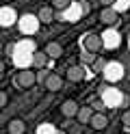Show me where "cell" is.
Listing matches in <instances>:
<instances>
[{
    "mask_svg": "<svg viewBox=\"0 0 130 134\" xmlns=\"http://www.w3.org/2000/svg\"><path fill=\"white\" fill-rule=\"evenodd\" d=\"M43 87H46L50 93H56V91H61V87H63V78H61L59 74L50 71L48 78H46V82H43Z\"/></svg>",
    "mask_w": 130,
    "mask_h": 134,
    "instance_id": "obj_6",
    "label": "cell"
},
{
    "mask_svg": "<svg viewBox=\"0 0 130 134\" xmlns=\"http://www.w3.org/2000/svg\"><path fill=\"white\" fill-rule=\"evenodd\" d=\"M106 67H108V61H106V58H93V63H91V69H93L95 74H102Z\"/></svg>",
    "mask_w": 130,
    "mask_h": 134,
    "instance_id": "obj_13",
    "label": "cell"
},
{
    "mask_svg": "<svg viewBox=\"0 0 130 134\" xmlns=\"http://www.w3.org/2000/svg\"><path fill=\"white\" fill-rule=\"evenodd\" d=\"M82 43H85V50H87L89 54H98L100 50L104 48V41H102V37H100V35H95V32H89V35H85Z\"/></svg>",
    "mask_w": 130,
    "mask_h": 134,
    "instance_id": "obj_2",
    "label": "cell"
},
{
    "mask_svg": "<svg viewBox=\"0 0 130 134\" xmlns=\"http://www.w3.org/2000/svg\"><path fill=\"white\" fill-rule=\"evenodd\" d=\"M61 115L65 117V119H76V115H78V110H80V106H78L74 99H65L63 104H61Z\"/></svg>",
    "mask_w": 130,
    "mask_h": 134,
    "instance_id": "obj_4",
    "label": "cell"
},
{
    "mask_svg": "<svg viewBox=\"0 0 130 134\" xmlns=\"http://www.w3.org/2000/svg\"><path fill=\"white\" fill-rule=\"evenodd\" d=\"M65 78H67L69 82H74V85L82 82V80H85V67H82V65H72V67H67Z\"/></svg>",
    "mask_w": 130,
    "mask_h": 134,
    "instance_id": "obj_5",
    "label": "cell"
},
{
    "mask_svg": "<svg viewBox=\"0 0 130 134\" xmlns=\"http://www.w3.org/2000/svg\"><path fill=\"white\" fill-rule=\"evenodd\" d=\"M93 134H104V132H100V130H95V132H93Z\"/></svg>",
    "mask_w": 130,
    "mask_h": 134,
    "instance_id": "obj_20",
    "label": "cell"
},
{
    "mask_svg": "<svg viewBox=\"0 0 130 134\" xmlns=\"http://www.w3.org/2000/svg\"><path fill=\"white\" fill-rule=\"evenodd\" d=\"M13 82H15L17 89L28 91V89H33L35 85H37V71H35V69H20V71L15 74Z\"/></svg>",
    "mask_w": 130,
    "mask_h": 134,
    "instance_id": "obj_1",
    "label": "cell"
},
{
    "mask_svg": "<svg viewBox=\"0 0 130 134\" xmlns=\"http://www.w3.org/2000/svg\"><path fill=\"white\" fill-rule=\"evenodd\" d=\"M100 22L104 24V26H115L117 24V20H119V15H117V11L113 9V7H102V11H100Z\"/></svg>",
    "mask_w": 130,
    "mask_h": 134,
    "instance_id": "obj_3",
    "label": "cell"
},
{
    "mask_svg": "<svg viewBox=\"0 0 130 134\" xmlns=\"http://www.w3.org/2000/svg\"><path fill=\"white\" fill-rule=\"evenodd\" d=\"M0 71H4V58H0Z\"/></svg>",
    "mask_w": 130,
    "mask_h": 134,
    "instance_id": "obj_19",
    "label": "cell"
},
{
    "mask_svg": "<svg viewBox=\"0 0 130 134\" xmlns=\"http://www.w3.org/2000/svg\"><path fill=\"white\" fill-rule=\"evenodd\" d=\"M98 2H100L102 7H113V2H115V0H98Z\"/></svg>",
    "mask_w": 130,
    "mask_h": 134,
    "instance_id": "obj_18",
    "label": "cell"
},
{
    "mask_svg": "<svg viewBox=\"0 0 130 134\" xmlns=\"http://www.w3.org/2000/svg\"><path fill=\"white\" fill-rule=\"evenodd\" d=\"M121 123H124L126 128H130V110H124V115H121Z\"/></svg>",
    "mask_w": 130,
    "mask_h": 134,
    "instance_id": "obj_17",
    "label": "cell"
},
{
    "mask_svg": "<svg viewBox=\"0 0 130 134\" xmlns=\"http://www.w3.org/2000/svg\"><path fill=\"white\" fill-rule=\"evenodd\" d=\"M69 2H72V0H50V4L54 7V11H63V9H67Z\"/></svg>",
    "mask_w": 130,
    "mask_h": 134,
    "instance_id": "obj_14",
    "label": "cell"
},
{
    "mask_svg": "<svg viewBox=\"0 0 130 134\" xmlns=\"http://www.w3.org/2000/svg\"><path fill=\"white\" fill-rule=\"evenodd\" d=\"M43 50H46V54L50 56V61H59V58L63 56V52H65V50H63V46H61L59 41H48Z\"/></svg>",
    "mask_w": 130,
    "mask_h": 134,
    "instance_id": "obj_7",
    "label": "cell"
},
{
    "mask_svg": "<svg viewBox=\"0 0 130 134\" xmlns=\"http://www.w3.org/2000/svg\"><path fill=\"white\" fill-rule=\"evenodd\" d=\"M52 18H54V7L48 4V7H39V11H37V20L41 24H50Z\"/></svg>",
    "mask_w": 130,
    "mask_h": 134,
    "instance_id": "obj_9",
    "label": "cell"
},
{
    "mask_svg": "<svg viewBox=\"0 0 130 134\" xmlns=\"http://www.w3.org/2000/svg\"><path fill=\"white\" fill-rule=\"evenodd\" d=\"M91 117H93L91 106H80V110H78V115H76V121L78 123H89Z\"/></svg>",
    "mask_w": 130,
    "mask_h": 134,
    "instance_id": "obj_12",
    "label": "cell"
},
{
    "mask_svg": "<svg viewBox=\"0 0 130 134\" xmlns=\"http://www.w3.org/2000/svg\"><path fill=\"white\" fill-rule=\"evenodd\" d=\"M48 2H50V0H48Z\"/></svg>",
    "mask_w": 130,
    "mask_h": 134,
    "instance_id": "obj_21",
    "label": "cell"
},
{
    "mask_svg": "<svg viewBox=\"0 0 130 134\" xmlns=\"http://www.w3.org/2000/svg\"><path fill=\"white\" fill-rule=\"evenodd\" d=\"M7 132L9 134H24L26 132V121L24 119H11L7 123Z\"/></svg>",
    "mask_w": 130,
    "mask_h": 134,
    "instance_id": "obj_10",
    "label": "cell"
},
{
    "mask_svg": "<svg viewBox=\"0 0 130 134\" xmlns=\"http://www.w3.org/2000/svg\"><path fill=\"white\" fill-rule=\"evenodd\" d=\"M50 61V56L46 54V50H37V52L33 54V65L37 67V69H41V67H46V63Z\"/></svg>",
    "mask_w": 130,
    "mask_h": 134,
    "instance_id": "obj_11",
    "label": "cell"
},
{
    "mask_svg": "<svg viewBox=\"0 0 130 134\" xmlns=\"http://www.w3.org/2000/svg\"><path fill=\"white\" fill-rule=\"evenodd\" d=\"M89 125L93 130H104V128H108V117L104 115V113H93V117H91V121H89Z\"/></svg>",
    "mask_w": 130,
    "mask_h": 134,
    "instance_id": "obj_8",
    "label": "cell"
},
{
    "mask_svg": "<svg viewBox=\"0 0 130 134\" xmlns=\"http://www.w3.org/2000/svg\"><path fill=\"white\" fill-rule=\"evenodd\" d=\"M48 74H50V71H46V69H41V71L37 74V82H39V85H43V82H46V78H48Z\"/></svg>",
    "mask_w": 130,
    "mask_h": 134,
    "instance_id": "obj_16",
    "label": "cell"
},
{
    "mask_svg": "<svg viewBox=\"0 0 130 134\" xmlns=\"http://www.w3.org/2000/svg\"><path fill=\"white\" fill-rule=\"evenodd\" d=\"M7 104H9V95L4 93V91H2V89H0V108H4Z\"/></svg>",
    "mask_w": 130,
    "mask_h": 134,
    "instance_id": "obj_15",
    "label": "cell"
}]
</instances>
